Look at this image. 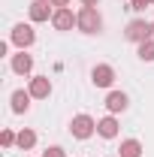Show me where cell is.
Here are the masks:
<instances>
[{"label":"cell","mask_w":154,"mask_h":157,"mask_svg":"<svg viewBox=\"0 0 154 157\" xmlns=\"http://www.w3.org/2000/svg\"><path fill=\"white\" fill-rule=\"evenodd\" d=\"M127 106H130V97H127L124 91H109V94H106V109H109V115L127 112Z\"/></svg>","instance_id":"11"},{"label":"cell","mask_w":154,"mask_h":157,"mask_svg":"<svg viewBox=\"0 0 154 157\" xmlns=\"http://www.w3.org/2000/svg\"><path fill=\"white\" fill-rule=\"evenodd\" d=\"M52 27H55V30H60V33H67V30L79 27L76 12H73L70 6H60V9H55V15H52Z\"/></svg>","instance_id":"7"},{"label":"cell","mask_w":154,"mask_h":157,"mask_svg":"<svg viewBox=\"0 0 154 157\" xmlns=\"http://www.w3.org/2000/svg\"><path fill=\"white\" fill-rule=\"evenodd\" d=\"M79 18V33H88V36H94L103 30V15H100V9L97 6H82L76 12Z\"/></svg>","instance_id":"1"},{"label":"cell","mask_w":154,"mask_h":157,"mask_svg":"<svg viewBox=\"0 0 154 157\" xmlns=\"http://www.w3.org/2000/svg\"><path fill=\"white\" fill-rule=\"evenodd\" d=\"M9 70H12L15 76H30V73H33V55H27V52L12 55V58H9Z\"/></svg>","instance_id":"9"},{"label":"cell","mask_w":154,"mask_h":157,"mask_svg":"<svg viewBox=\"0 0 154 157\" xmlns=\"http://www.w3.org/2000/svg\"><path fill=\"white\" fill-rule=\"evenodd\" d=\"M91 82H94L97 88H112L115 85V67L112 63H97L94 70H91Z\"/></svg>","instance_id":"8"},{"label":"cell","mask_w":154,"mask_h":157,"mask_svg":"<svg viewBox=\"0 0 154 157\" xmlns=\"http://www.w3.org/2000/svg\"><path fill=\"white\" fill-rule=\"evenodd\" d=\"M52 6H55V9H60V6H70V0H52Z\"/></svg>","instance_id":"19"},{"label":"cell","mask_w":154,"mask_h":157,"mask_svg":"<svg viewBox=\"0 0 154 157\" xmlns=\"http://www.w3.org/2000/svg\"><path fill=\"white\" fill-rule=\"evenodd\" d=\"M70 133H73V139H82V142H85V139H91L97 133V121L91 115H85V112H82V115H73Z\"/></svg>","instance_id":"3"},{"label":"cell","mask_w":154,"mask_h":157,"mask_svg":"<svg viewBox=\"0 0 154 157\" xmlns=\"http://www.w3.org/2000/svg\"><path fill=\"white\" fill-rule=\"evenodd\" d=\"M124 39L127 42H145V39H151V21H145V18H133V21H127V27H124Z\"/></svg>","instance_id":"4"},{"label":"cell","mask_w":154,"mask_h":157,"mask_svg":"<svg viewBox=\"0 0 154 157\" xmlns=\"http://www.w3.org/2000/svg\"><path fill=\"white\" fill-rule=\"evenodd\" d=\"M142 142L139 139H121V148H118V157H142Z\"/></svg>","instance_id":"13"},{"label":"cell","mask_w":154,"mask_h":157,"mask_svg":"<svg viewBox=\"0 0 154 157\" xmlns=\"http://www.w3.org/2000/svg\"><path fill=\"white\" fill-rule=\"evenodd\" d=\"M148 3H151V6H154V0H148Z\"/></svg>","instance_id":"22"},{"label":"cell","mask_w":154,"mask_h":157,"mask_svg":"<svg viewBox=\"0 0 154 157\" xmlns=\"http://www.w3.org/2000/svg\"><path fill=\"white\" fill-rule=\"evenodd\" d=\"M82 6H100V0H82Z\"/></svg>","instance_id":"20"},{"label":"cell","mask_w":154,"mask_h":157,"mask_svg":"<svg viewBox=\"0 0 154 157\" xmlns=\"http://www.w3.org/2000/svg\"><path fill=\"white\" fill-rule=\"evenodd\" d=\"M15 142H18V133L15 130H3L0 133V145L3 148H15Z\"/></svg>","instance_id":"16"},{"label":"cell","mask_w":154,"mask_h":157,"mask_svg":"<svg viewBox=\"0 0 154 157\" xmlns=\"http://www.w3.org/2000/svg\"><path fill=\"white\" fill-rule=\"evenodd\" d=\"M148 6H151L148 0H130V9H136V12H145Z\"/></svg>","instance_id":"18"},{"label":"cell","mask_w":154,"mask_h":157,"mask_svg":"<svg viewBox=\"0 0 154 157\" xmlns=\"http://www.w3.org/2000/svg\"><path fill=\"white\" fill-rule=\"evenodd\" d=\"M42 157H67V151H64L60 145H48V148L42 151Z\"/></svg>","instance_id":"17"},{"label":"cell","mask_w":154,"mask_h":157,"mask_svg":"<svg viewBox=\"0 0 154 157\" xmlns=\"http://www.w3.org/2000/svg\"><path fill=\"white\" fill-rule=\"evenodd\" d=\"M115 157H118V154H115Z\"/></svg>","instance_id":"23"},{"label":"cell","mask_w":154,"mask_h":157,"mask_svg":"<svg viewBox=\"0 0 154 157\" xmlns=\"http://www.w3.org/2000/svg\"><path fill=\"white\" fill-rule=\"evenodd\" d=\"M9 42L18 48V52H27L33 42H37V30H33V24H15L12 30H9Z\"/></svg>","instance_id":"2"},{"label":"cell","mask_w":154,"mask_h":157,"mask_svg":"<svg viewBox=\"0 0 154 157\" xmlns=\"http://www.w3.org/2000/svg\"><path fill=\"white\" fill-rule=\"evenodd\" d=\"M136 55H139V60H145V63H154V39L139 42L136 45Z\"/></svg>","instance_id":"15"},{"label":"cell","mask_w":154,"mask_h":157,"mask_svg":"<svg viewBox=\"0 0 154 157\" xmlns=\"http://www.w3.org/2000/svg\"><path fill=\"white\" fill-rule=\"evenodd\" d=\"M27 91H30L33 100H48L52 91H55V85H52L48 76H27Z\"/></svg>","instance_id":"5"},{"label":"cell","mask_w":154,"mask_h":157,"mask_svg":"<svg viewBox=\"0 0 154 157\" xmlns=\"http://www.w3.org/2000/svg\"><path fill=\"white\" fill-rule=\"evenodd\" d=\"M151 39H154V21H151Z\"/></svg>","instance_id":"21"},{"label":"cell","mask_w":154,"mask_h":157,"mask_svg":"<svg viewBox=\"0 0 154 157\" xmlns=\"http://www.w3.org/2000/svg\"><path fill=\"white\" fill-rule=\"evenodd\" d=\"M27 15H30V24L52 21V15H55V6H52V0H30V6H27Z\"/></svg>","instance_id":"6"},{"label":"cell","mask_w":154,"mask_h":157,"mask_svg":"<svg viewBox=\"0 0 154 157\" xmlns=\"http://www.w3.org/2000/svg\"><path fill=\"white\" fill-rule=\"evenodd\" d=\"M30 91H24V88H15L12 94H9V109H12V115H24L27 109H30Z\"/></svg>","instance_id":"10"},{"label":"cell","mask_w":154,"mask_h":157,"mask_svg":"<svg viewBox=\"0 0 154 157\" xmlns=\"http://www.w3.org/2000/svg\"><path fill=\"white\" fill-rule=\"evenodd\" d=\"M118 133H121V124H118L115 115H106V118H100V121H97V136H103V139H118Z\"/></svg>","instance_id":"12"},{"label":"cell","mask_w":154,"mask_h":157,"mask_svg":"<svg viewBox=\"0 0 154 157\" xmlns=\"http://www.w3.org/2000/svg\"><path fill=\"white\" fill-rule=\"evenodd\" d=\"M37 145V133L30 130V127H21L18 130V142H15V148H21V151H30Z\"/></svg>","instance_id":"14"}]
</instances>
